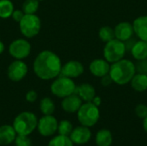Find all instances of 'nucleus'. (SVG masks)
<instances>
[{"label": "nucleus", "instance_id": "f257e3e1", "mask_svg": "<svg viewBox=\"0 0 147 146\" xmlns=\"http://www.w3.org/2000/svg\"><path fill=\"white\" fill-rule=\"evenodd\" d=\"M62 64L59 57L51 52H40L34 61V71L36 76L43 80H50L60 75Z\"/></svg>", "mask_w": 147, "mask_h": 146}, {"label": "nucleus", "instance_id": "f03ea898", "mask_svg": "<svg viewBox=\"0 0 147 146\" xmlns=\"http://www.w3.org/2000/svg\"><path fill=\"white\" fill-rule=\"evenodd\" d=\"M135 65L129 59H121L112 63L109 69V76L114 83L118 85H125L130 83L135 74Z\"/></svg>", "mask_w": 147, "mask_h": 146}, {"label": "nucleus", "instance_id": "7ed1b4c3", "mask_svg": "<svg viewBox=\"0 0 147 146\" xmlns=\"http://www.w3.org/2000/svg\"><path fill=\"white\" fill-rule=\"evenodd\" d=\"M38 120L31 112H22L19 114L13 121V127L16 134L29 135L37 127Z\"/></svg>", "mask_w": 147, "mask_h": 146}, {"label": "nucleus", "instance_id": "20e7f679", "mask_svg": "<svg viewBox=\"0 0 147 146\" xmlns=\"http://www.w3.org/2000/svg\"><path fill=\"white\" fill-rule=\"evenodd\" d=\"M78 113V120L82 126L91 127L94 126L100 119V111L96 105L92 102L82 104Z\"/></svg>", "mask_w": 147, "mask_h": 146}, {"label": "nucleus", "instance_id": "39448f33", "mask_svg": "<svg viewBox=\"0 0 147 146\" xmlns=\"http://www.w3.org/2000/svg\"><path fill=\"white\" fill-rule=\"evenodd\" d=\"M127 45L124 41L117 39H113L112 40L106 42L103 49L104 59L109 63H115L122 59L126 54Z\"/></svg>", "mask_w": 147, "mask_h": 146}, {"label": "nucleus", "instance_id": "423d86ee", "mask_svg": "<svg viewBox=\"0 0 147 146\" xmlns=\"http://www.w3.org/2000/svg\"><path fill=\"white\" fill-rule=\"evenodd\" d=\"M76 87L77 86L72 78L59 75L52 83L51 91L54 96L59 98H64L74 94Z\"/></svg>", "mask_w": 147, "mask_h": 146}, {"label": "nucleus", "instance_id": "0eeeda50", "mask_svg": "<svg viewBox=\"0 0 147 146\" xmlns=\"http://www.w3.org/2000/svg\"><path fill=\"white\" fill-rule=\"evenodd\" d=\"M20 30L22 34L28 38H33L36 36L41 27L40 19L34 14H25L23 18L19 22Z\"/></svg>", "mask_w": 147, "mask_h": 146}, {"label": "nucleus", "instance_id": "6e6552de", "mask_svg": "<svg viewBox=\"0 0 147 146\" xmlns=\"http://www.w3.org/2000/svg\"><path fill=\"white\" fill-rule=\"evenodd\" d=\"M10 55L16 59H22L27 58L31 52L30 44L23 39H18L11 42L9 47Z\"/></svg>", "mask_w": 147, "mask_h": 146}, {"label": "nucleus", "instance_id": "1a4fd4ad", "mask_svg": "<svg viewBox=\"0 0 147 146\" xmlns=\"http://www.w3.org/2000/svg\"><path fill=\"white\" fill-rule=\"evenodd\" d=\"M58 121L53 115H44L38 120L37 129L44 137L53 135L58 130Z\"/></svg>", "mask_w": 147, "mask_h": 146}, {"label": "nucleus", "instance_id": "9d476101", "mask_svg": "<svg viewBox=\"0 0 147 146\" xmlns=\"http://www.w3.org/2000/svg\"><path fill=\"white\" fill-rule=\"evenodd\" d=\"M8 77L13 82H19L28 73V66L21 59L12 62L8 67Z\"/></svg>", "mask_w": 147, "mask_h": 146}, {"label": "nucleus", "instance_id": "9b49d317", "mask_svg": "<svg viewBox=\"0 0 147 146\" xmlns=\"http://www.w3.org/2000/svg\"><path fill=\"white\" fill-rule=\"evenodd\" d=\"M84 65L79 61L71 60L62 66L60 75L70 78H76L81 76L84 73Z\"/></svg>", "mask_w": 147, "mask_h": 146}, {"label": "nucleus", "instance_id": "f8f14e48", "mask_svg": "<svg viewBox=\"0 0 147 146\" xmlns=\"http://www.w3.org/2000/svg\"><path fill=\"white\" fill-rule=\"evenodd\" d=\"M70 139L76 145H84L87 144L91 139V132L90 127L80 126L76 128H73L71 133L70 134Z\"/></svg>", "mask_w": 147, "mask_h": 146}, {"label": "nucleus", "instance_id": "ddd939ff", "mask_svg": "<svg viewBox=\"0 0 147 146\" xmlns=\"http://www.w3.org/2000/svg\"><path fill=\"white\" fill-rule=\"evenodd\" d=\"M114 30L115 39L120 40L121 41H127L132 38L134 33L133 24L127 22H121L118 23L114 28Z\"/></svg>", "mask_w": 147, "mask_h": 146}, {"label": "nucleus", "instance_id": "4468645a", "mask_svg": "<svg viewBox=\"0 0 147 146\" xmlns=\"http://www.w3.org/2000/svg\"><path fill=\"white\" fill-rule=\"evenodd\" d=\"M82 99L77 94H71L63 98L61 102L62 108L67 113H76L82 106Z\"/></svg>", "mask_w": 147, "mask_h": 146}, {"label": "nucleus", "instance_id": "2eb2a0df", "mask_svg": "<svg viewBox=\"0 0 147 146\" xmlns=\"http://www.w3.org/2000/svg\"><path fill=\"white\" fill-rule=\"evenodd\" d=\"M109 69L110 65L109 62L102 59H95L90 65V71L91 74L97 77H102L103 76L109 74Z\"/></svg>", "mask_w": 147, "mask_h": 146}, {"label": "nucleus", "instance_id": "dca6fc26", "mask_svg": "<svg viewBox=\"0 0 147 146\" xmlns=\"http://www.w3.org/2000/svg\"><path fill=\"white\" fill-rule=\"evenodd\" d=\"M134 32L137 37L144 41H147V15L137 17L133 22Z\"/></svg>", "mask_w": 147, "mask_h": 146}, {"label": "nucleus", "instance_id": "f3484780", "mask_svg": "<svg viewBox=\"0 0 147 146\" xmlns=\"http://www.w3.org/2000/svg\"><path fill=\"white\" fill-rule=\"evenodd\" d=\"M75 94H77L82 101L85 102H92L96 96V90L95 88L90 83H82L81 85L76 87Z\"/></svg>", "mask_w": 147, "mask_h": 146}, {"label": "nucleus", "instance_id": "a211bd4d", "mask_svg": "<svg viewBox=\"0 0 147 146\" xmlns=\"http://www.w3.org/2000/svg\"><path fill=\"white\" fill-rule=\"evenodd\" d=\"M16 133L13 126L3 125L0 126V145H8L15 141Z\"/></svg>", "mask_w": 147, "mask_h": 146}, {"label": "nucleus", "instance_id": "6ab92c4d", "mask_svg": "<svg viewBox=\"0 0 147 146\" xmlns=\"http://www.w3.org/2000/svg\"><path fill=\"white\" fill-rule=\"evenodd\" d=\"M133 57L140 61L147 59V41L139 40L136 41L131 48Z\"/></svg>", "mask_w": 147, "mask_h": 146}, {"label": "nucleus", "instance_id": "aec40b11", "mask_svg": "<svg viewBox=\"0 0 147 146\" xmlns=\"http://www.w3.org/2000/svg\"><path fill=\"white\" fill-rule=\"evenodd\" d=\"M130 83L132 88L134 90L138 92L146 91L147 89V75L144 73L134 74Z\"/></svg>", "mask_w": 147, "mask_h": 146}, {"label": "nucleus", "instance_id": "412c9836", "mask_svg": "<svg viewBox=\"0 0 147 146\" xmlns=\"http://www.w3.org/2000/svg\"><path fill=\"white\" fill-rule=\"evenodd\" d=\"M113 143V135L108 129H102L96 135V144L97 146H111Z\"/></svg>", "mask_w": 147, "mask_h": 146}, {"label": "nucleus", "instance_id": "4be33fe9", "mask_svg": "<svg viewBox=\"0 0 147 146\" xmlns=\"http://www.w3.org/2000/svg\"><path fill=\"white\" fill-rule=\"evenodd\" d=\"M14 4L10 0H0V17L9 18L14 11Z\"/></svg>", "mask_w": 147, "mask_h": 146}, {"label": "nucleus", "instance_id": "5701e85b", "mask_svg": "<svg viewBox=\"0 0 147 146\" xmlns=\"http://www.w3.org/2000/svg\"><path fill=\"white\" fill-rule=\"evenodd\" d=\"M40 108L44 115H52L55 110V105L52 99L44 97L40 102Z\"/></svg>", "mask_w": 147, "mask_h": 146}, {"label": "nucleus", "instance_id": "b1692460", "mask_svg": "<svg viewBox=\"0 0 147 146\" xmlns=\"http://www.w3.org/2000/svg\"><path fill=\"white\" fill-rule=\"evenodd\" d=\"M73 145L74 144L69 136L59 134L58 136H55L49 141L47 146H73Z\"/></svg>", "mask_w": 147, "mask_h": 146}, {"label": "nucleus", "instance_id": "393cba45", "mask_svg": "<svg viewBox=\"0 0 147 146\" xmlns=\"http://www.w3.org/2000/svg\"><path fill=\"white\" fill-rule=\"evenodd\" d=\"M99 37L103 42H109L115 38V30L109 26H103L99 30Z\"/></svg>", "mask_w": 147, "mask_h": 146}, {"label": "nucleus", "instance_id": "a878e982", "mask_svg": "<svg viewBox=\"0 0 147 146\" xmlns=\"http://www.w3.org/2000/svg\"><path fill=\"white\" fill-rule=\"evenodd\" d=\"M39 8V0H25L22 4V11L24 14H35Z\"/></svg>", "mask_w": 147, "mask_h": 146}, {"label": "nucleus", "instance_id": "bb28decb", "mask_svg": "<svg viewBox=\"0 0 147 146\" xmlns=\"http://www.w3.org/2000/svg\"><path fill=\"white\" fill-rule=\"evenodd\" d=\"M73 130V126L72 124L66 120H61L59 124H58V133L60 135H64V136H70V134L71 133Z\"/></svg>", "mask_w": 147, "mask_h": 146}, {"label": "nucleus", "instance_id": "cd10ccee", "mask_svg": "<svg viewBox=\"0 0 147 146\" xmlns=\"http://www.w3.org/2000/svg\"><path fill=\"white\" fill-rule=\"evenodd\" d=\"M16 146H31V140L27 135L17 134L15 139Z\"/></svg>", "mask_w": 147, "mask_h": 146}, {"label": "nucleus", "instance_id": "c85d7f7f", "mask_svg": "<svg viewBox=\"0 0 147 146\" xmlns=\"http://www.w3.org/2000/svg\"><path fill=\"white\" fill-rule=\"evenodd\" d=\"M134 111L136 115L140 119H145L147 116V106L145 104H138Z\"/></svg>", "mask_w": 147, "mask_h": 146}, {"label": "nucleus", "instance_id": "c756f323", "mask_svg": "<svg viewBox=\"0 0 147 146\" xmlns=\"http://www.w3.org/2000/svg\"><path fill=\"white\" fill-rule=\"evenodd\" d=\"M24 12L22 11V10H20V9H16V10H14L13 11V13H12V15H11V17L16 21V22H21V20L23 18V16H24Z\"/></svg>", "mask_w": 147, "mask_h": 146}, {"label": "nucleus", "instance_id": "7c9ffc66", "mask_svg": "<svg viewBox=\"0 0 147 146\" xmlns=\"http://www.w3.org/2000/svg\"><path fill=\"white\" fill-rule=\"evenodd\" d=\"M37 97H38L37 93L34 90H29L26 94V100L29 102H34V101H36Z\"/></svg>", "mask_w": 147, "mask_h": 146}, {"label": "nucleus", "instance_id": "2f4dec72", "mask_svg": "<svg viewBox=\"0 0 147 146\" xmlns=\"http://www.w3.org/2000/svg\"><path fill=\"white\" fill-rule=\"evenodd\" d=\"M101 82H102V86L107 87V86H109L113 83V80H112L111 77L109 76V74H107V75H105V76H103L102 77V81Z\"/></svg>", "mask_w": 147, "mask_h": 146}, {"label": "nucleus", "instance_id": "473e14b6", "mask_svg": "<svg viewBox=\"0 0 147 146\" xmlns=\"http://www.w3.org/2000/svg\"><path fill=\"white\" fill-rule=\"evenodd\" d=\"M92 102H93L95 105H96V106L98 107V106L101 104V98H100V97H98V96H95V98L93 99Z\"/></svg>", "mask_w": 147, "mask_h": 146}, {"label": "nucleus", "instance_id": "72a5a7b5", "mask_svg": "<svg viewBox=\"0 0 147 146\" xmlns=\"http://www.w3.org/2000/svg\"><path fill=\"white\" fill-rule=\"evenodd\" d=\"M143 128L147 133V116L145 119H143Z\"/></svg>", "mask_w": 147, "mask_h": 146}, {"label": "nucleus", "instance_id": "f704fd0d", "mask_svg": "<svg viewBox=\"0 0 147 146\" xmlns=\"http://www.w3.org/2000/svg\"><path fill=\"white\" fill-rule=\"evenodd\" d=\"M4 51V45L3 43L0 40V54H2Z\"/></svg>", "mask_w": 147, "mask_h": 146}, {"label": "nucleus", "instance_id": "c9c22d12", "mask_svg": "<svg viewBox=\"0 0 147 146\" xmlns=\"http://www.w3.org/2000/svg\"><path fill=\"white\" fill-rule=\"evenodd\" d=\"M39 1H43V0H39Z\"/></svg>", "mask_w": 147, "mask_h": 146}]
</instances>
